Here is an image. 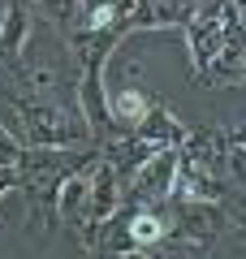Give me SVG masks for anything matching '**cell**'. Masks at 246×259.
I'll list each match as a JSON object with an SVG mask.
<instances>
[{
	"label": "cell",
	"mask_w": 246,
	"mask_h": 259,
	"mask_svg": "<svg viewBox=\"0 0 246 259\" xmlns=\"http://www.w3.org/2000/svg\"><path fill=\"white\" fill-rule=\"evenodd\" d=\"M100 160V143H78V147H26L18 160V194L26 207V233L48 238L56 229V186L69 173H82Z\"/></svg>",
	"instance_id": "1"
},
{
	"label": "cell",
	"mask_w": 246,
	"mask_h": 259,
	"mask_svg": "<svg viewBox=\"0 0 246 259\" xmlns=\"http://www.w3.org/2000/svg\"><path fill=\"white\" fill-rule=\"evenodd\" d=\"M9 104L22 117V143L26 147H78V143H95L78 104L44 100V95H22V100H9Z\"/></svg>",
	"instance_id": "2"
},
{
	"label": "cell",
	"mask_w": 246,
	"mask_h": 259,
	"mask_svg": "<svg viewBox=\"0 0 246 259\" xmlns=\"http://www.w3.org/2000/svg\"><path fill=\"white\" fill-rule=\"evenodd\" d=\"M164 212H169V233H182V238L199 242V246H212V242L229 229V212L216 199L169 194V199H164Z\"/></svg>",
	"instance_id": "3"
},
{
	"label": "cell",
	"mask_w": 246,
	"mask_h": 259,
	"mask_svg": "<svg viewBox=\"0 0 246 259\" xmlns=\"http://www.w3.org/2000/svg\"><path fill=\"white\" fill-rule=\"evenodd\" d=\"M173 177H177V151L173 147H155L151 156L130 173L126 199H121V203H134V207L164 203V199L173 194Z\"/></svg>",
	"instance_id": "4"
},
{
	"label": "cell",
	"mask_w": 246,
	"mask_h": 259,
	"mask_svg": "<svg viewBox=\"0 0 246 259\" xmlns=\"http://www.w3.org/2000/svg\"><path fill=\"white\" fill-rule=\"evenodd\" d=\"M225 151H229V130L194 125V130H186V143L177 147V164H182V168H208V173H216V168L225 164Z\"/></svg>",
	"instance_id": "5"
},
{
	"label": "cell",
	"mask_w": 246,
	"mask_h": 259,
	"mask_svg": "<svg viewBox=\"0 0 246 259\" xmlns=\"http://www.w3.org/2000/svg\"><path fill=\"white\" fill-rule=\"evenodd\" d=\"M194 0H134L126 30H182L190 22Z\"/></svg>",
	"instance_id": "6"
},
{
	"label": "cell",
	"mask_w": 246,
	"mask_h": 259,
	"mask_svg": "<svg viewBox=\"0 0 246 259\" xmlns=\"http://www.w3.org/2000/svg\"><path fill=\"white\" fill-rule=\"evenodd\" d=\"M186 121L177 117L173 108H169V104H160V100H151V108H147V117L138 121L134 130H130V134H134L138 143H147V147H182L186 143Z\"/></svg>",
	"instance_id": "7"
},
{
	"label": "cell",
	"mask_w": 246,
	"mask_h": 259,
	"mask_svg": "<svg viewBox=\"0 0 246 259\" xmlns=\"http://www.w3.org/2000/svg\"><path fill=\"white\" fill-rule=\"evenodd\" d=\"M56 221L69 225V233H78L82 225H91V168L69 173L56 186Z\"/></svg>",
	"instance_id": "8"
},
{
	"label": "cell",
	"mask_w": 246,
	"mask_h": 259,
	"mask_svg": "<svg viewBox=\"0 0 246 259\" xmlns=\"http://www.w3.org/2000/svg\"><path fill=\"white\" fill-rule=\"evenodd\" d=\"M30 35H35L30 0H5V18H0V61H18Z\"/></svg>",
	"instance_id": "9"
},
{
	"label": "cell",
	"mask_w": 246,
	"mask_h": 259,
	"mask_svg": "<svg viewBox=\"0 0 246 259\" xmlns=\"http://www.w3.org/2000/svg\"><path fill=\"white\" fill-rule=\"evenodd\" d=\"M151 108V95L134 82H121V87H108V112H112V134H130L138 121L147 117Z\"/></svg>",
	"instance_id": "10"
},
{
	"label": "cell",
	"mask_w": 246,
	"mask_h": 259,
	"mask_svg": "<svg viewBox=\"0 0 246 259\" xmlns=\"http://www.w3.org/2000/svg\"><path fill=\"white\" fill-rule=\"evenodd\" d=\"M225 168H229V177H233V190L246 194V147L229 143V151H225Z\"/></svg>",
	"instance_id": "11"
},
{
	"label": "cell",
	"mask_w": 246,
	"mask_h": 259,
	"mask_svg": "<svg viewBox=\"0 0 246 259\" xmlns=\"http://www.w3.org/2000/svg\"><path fill=\"white\" fill-rule=\"evenodd\" d=\"M22 151H26V143H22L18 134H9V130L0 125V164H5V168H18Z\"/></svg>",
	"instance_id": "12"
},
{
	"label": "cell",
	"mask_w": 246,
	"mask_h": 259,
	"mask_svg": "<svg viewBox=\"0 0 246 259\" xmlns=\"http://www.w3.org/2000/svg\"><path fill=\"white\" fill-rule=\"evenodd\" d=\"M5 194H18V168L0 164V199H5Z\"/></svg>",
	"instance_id": "13"
},
{
	"label": "cell",
	"mask_w": 246,
	"mask_h": 259,
	"mask_svg": "<svg viewBox=\"0 0 246 259\" xmlns=\"http://www.w3.org/2000/svg\"><path fill=\"white\" fill-rule=\"evenodd\" d=\"M108 259H155V250H147V246H126V250H112Z\"/></svg>",
	"instance_id": "14"
},
{
	"label": "cell",
	"mask_w": 246,
	"mask_h": 259,
	"mask_svg": "<svg viewBox=\"0 0 246 259\" xmlns=\"http://www.w3.org/2000/svg\"><path fill=\"white\" fill-rule=\"evenodd\" d=\"M233 30H237V39L246 44V5H237V13H233Z\"/></svg>",
	"instance_id": "15"
},
{
	"label": "cell",
	"mask_w": 246,
	"mask_h": 259,
	"mask_svg": "<svg viewBox=\"0 0 246 259\" xmlns=\"http://www.w3.org/2000/svg\"><path fill=\"white\" fill-rule=\"evenodd\" d=\"M229 143H237V147H246V125H237V130H229Z\"/></svg>",
	"instance_id": "16"
}]
</instances>
